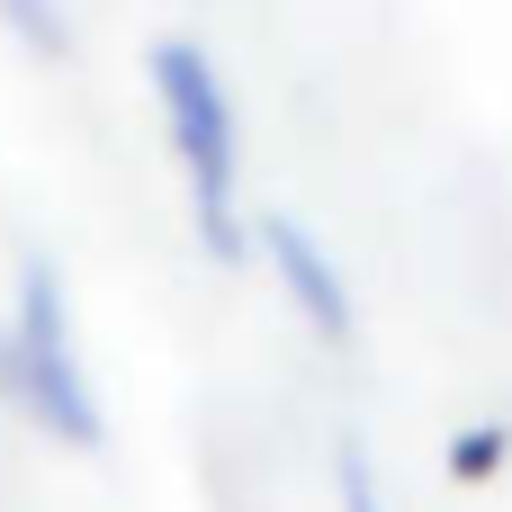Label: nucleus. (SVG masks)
Returning <instances> with one entry per match:
<instances>
[{"mask_svg":"<svg viewBox=\"0 0 512 512\" xmlns=\"http://www.w3.org/2000/svg\"><path fill=\"white\" fill-rule=\"evenodd\" d=\"M153 99H162V135L180 153V180H189V216H198V243L216 261H243L252 252V216H243V117L216 81V54L189 45V36H162L153 45Z\"/></svg>","mask_w":512,"mask_h":512,"instance_id":"1","label":"nucleus"},{"mask_svg":"<svg viewBox=\"0 0 512 512\" xmlns=\"http://www.w3.org/2000/svg\"><path fill=\"white\" fill-rule=\"evenodd\" d=\"M504 459H512L504 423H468V432H459V441H450V477H459V486H477V477H495V468H504Z\"/></svg>","mask_w":512,"mask_h":512,"instance_id":"6","label":"nucleus"},{"mask_svg":"<svg viewBox=\"0 0 512 512\" xmlns=\"http://www.w3.org/2000/svg\"><path fill=\"white\" fill-rule=\"evenodd\" d=\"M252 252L270 261V279L288 288V306L306 315L315 342H351V333H360L351 279H342V261L315 243V225H297V216H252Z\"/></svg>","mask_w":512,"mask_h":512,"instance_id":"3","label":"nucleus"},{"mask_svg":"<svg viewBox=\"0 0 512 512\" xmlns=\"http://www.w3.org/2000/svg\"><path fill=\"white\" fill-rule=\"evenodd\" d=\"M0 396H9L36 432H54L63 450H99V441H108L99 387H90V369H81L72 297H63V279H54L45 252L18 261V315H9V333H0Z\"/></svg>","mask_w":512,"mask_h":512,"instance_id":"2","label":"nucleus"},{"mask_svg":"<svg viewBox=\"0 0 512 512\" xmlns=\"http://www.w3.org/2000/svg\"><path fill=\"white\" fill-rule=\"evenodd\" d=\"M0 27H9L27 54H72V18H63V0H0Z\"/></svg>","mask_w":512,"mask_h":512,"instance_id":"4","label":"nucleus"},{"mask_svg":"<svg viewBox=\"0 0 512 512\" xmlns=\"http://www.w3.org/2000/svg\"><path fill=\"white\" fill-rule=\"evenodd\" d=\"M333 504H342V512H387V486H378V459H369L360 441H342V450H333Z\"/></svg>","mask_w":512,"mask_h":512,"instance_id":"5","label":"nucleus"}]
</instances>
